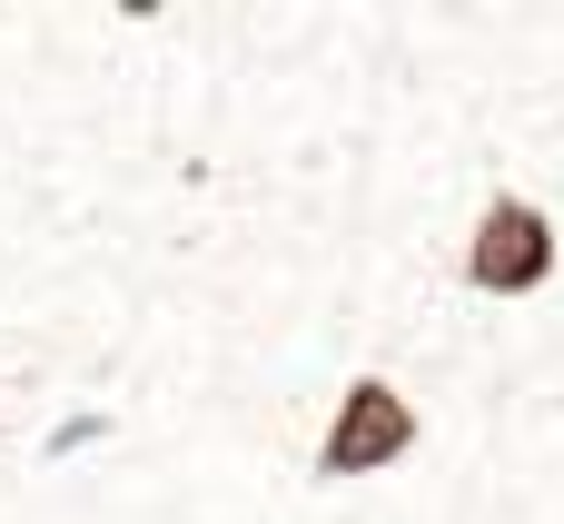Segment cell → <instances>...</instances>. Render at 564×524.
Here are the masks:
<instances>
[{"instance_id": "cell-1", "label": "cell", "mask_w": 564, "mask_h": 524, "mask_svg": "<svg viewBox=\"0 0 564 524\" xmlns=\"http://www.w3.org/2000/svg\"><path fill=\"white\" fill-rule=\"evenodd\" d=\"M555 277V218L535 198H486L476 238H466V287L486 297H535Z\"/></svg>"}, {"instance_id": "cell-2", "label": "cell", "mask_w": 564, "mask_h": 524, "mask_svg": "<svg viewBox=\"0 0 564 524\" xmlns=\"http://www.w3.org/2000/svg\"><path fill=\"white\" fill-rule=\"evenodd\" d=\"M416 446V406L387 386V376H357L317 436V476H387L397 456Z\"/></svg>"}]
</instances>
